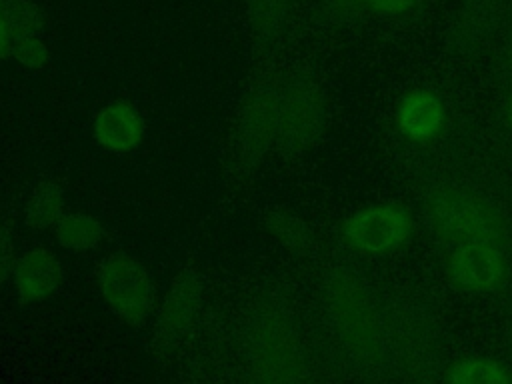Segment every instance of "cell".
<instances>
[{"mask_svg":"<svg viewBox=\"0 0 512 384\" xmlns=\"http://www.w3.org/2000/svg\"><path fill=\"white\" fill-rule=\"evenodd\" d=\"M92 134L104 150L126 154L142 144L146 134V122L134 104L126 100H116L96 112L92 122Z\"/></svg>","mask_w":512,"mask_h":384,"instance_id":"11","label":"cell"},{"mask_svg":"<svg viewBox=\"0 0 512 384\" xmlns=\"http://www.w3.org/2000/svg\"><path fill=\"white\" fill-rule=\"evenodd\" d=\"M266 228L272 234V238L292 254H308L314 244V236L306 222L286 210L270 212L266 216Z\"/></svg>","mask_w":512,"mask_h":384,"instance_id":"15","label":"cell"},{"mask_svg":"<svg viewBox=\"0 0 512 384\" xmlns=\"http://www.w3.org/2000/svg\"><path fill=\"white\" fill-rule=\"evenodd\" d=\"M106 308L124 324L140 326L156 308V284L148 268L126 252L106 256L96 270Z\"/></svg>","mask_w":512,"mask_h":384,"instance_id":"6","label":"cell"},{"mask_svg":"<svg viewBox=\"0 0 512 384\" xmlns=\"http://www.w3.org/2000/svg\"><path fill=\"white\" fill-rule=\"evenodd\" d=\"M426 214L442 238L458 242L460 246H496L506 236L502 214L490 202L466 190L448 186L432 190L426 196Z\"/></svg>","mask_w":512,"mask_h":384,"instance_id":"3","label":"cell"},{"mask_svg":"<svg viewBox=\"0 0 512 384\" xmlns=\"http://www.w3.org/2000/svg\"><path fill=\"white\" fill-rule=\"evenodd\" d=\"M450 280L470 292L496 290L506 278V260L492 244H464L446 262Z\"/></svg>","mask_w":512,"mask_h":384,"instance_id":"9","label":"cell"},{"mask_svg":"<svg viewBox=\"0 0 512 384\" xmlns=\"http://www.w3.org/2000/svg\"><path fill=\"white\" fill-rule=\"evenodd\" d=\"M508 122H510V128H512V100H510V106H508Z\"/></svg>","mask_w":512,"mask_h":384,"instance_id":"20","label":"cell"},{"mask_svg":"<svg viewBox=\"0 0 512 384\" xmlns=\"http://www.w3.org/2000/svg\"><path fill=\"white\" fill-rule=\"evenodd\" d=\"M510 384H512V378H510Z\"/></svg>","mask_w":512,"mask_h":384,"instance_id":"22","label":"cell"},{"mask_svg":"<svg viewBox=\"0 0 512 384\" xmlns=\"http://www.w3.org/2000/svg\"><path fill=\"white\" fill-rule=\"evenodd\" d=\"M412 232V218L400 204L358 210L342 224V240L364 254H382L402 246Z\"/></svg>","mask_w":512,"mask_h":384,"instance_id":"8","label":"cell"},{"mask_svg":"<svg viewBox=\"0 0 512 384\" xmlns=\"http://www.w3.org/2000/svg\"><path fill=\"white\" fill-rule=\"evenodd\" d=\"M378 14H402L410 10L418 0H364Z\"/></svg>","mask_w":512,"mask_h":384,"instance_id":"19","label":"cell"},{"mask_svg":"<svg viewBox=\"0 0 512 384\" xmlns=\"http://www.w3.org/2000/svg\"><path fill=\"white\" fill-rule=\"evenodd\" d=\"M450 384H510L508 372L490 358L470 356L452 364L448 372Z\"/></svg>","mask_w":512,"mask_h":384,"instance_id":"16","label":"cell"},{"mask_svg":"<svg viewBox=\"0 0 512 384\" xmlns=\"http://www.w3.org/2000/svg\"><path fill=\"white\" fill-rule=\"evenodd\" d=\"M54 236L58 246L68 252H90L100 246L104 238V228L98 218L86 212H66L54 226Z\"/></svg>","mask_w":512,"mask_h":384,"instance_id":"14","label":"cell"},{"mask_svg":"<svg viewBox=\"0 0 512 384\" xmlns=\"http://www.w3.org/2000/svg\"><path fill=\"white\" fill-rule=\"evenodd\" d=\"M278 80H258L244 94L228 148V172L234 180H246L262 164L276 140Z\"/></svg>","mask_w":512,"mask_h":384,"instance_id":"1","label":"cell"},{"mask_svg":"<svg viewBox=\"0 0 512 384\" xmlns=\"http://www.w3.org/2000/svg\"><path fill=\"white\" fill-rule=\"evenodd\" d=\"M508 60H510V66H512V38H510V48H508Z\"/></svg>","mask_w":512,"mask_h":384,"instance_id":"21","label":"cell"},{"mask_svg":"<svg viewBox=\"0 0 512 384\" xmlns=\"http://www.w3.org/2000/svg\"><path fill=\"white\" fill-rule=\"evenodd\" d=\"M326 302L346 348L362 360H376L382 348V332L362 282L346 272H334L326 284Z\"/></svg>","mask_w":512,"mask_h":384,"instance_id":"5","label":"cell"},{"mask_svg":"<svg viewBox=\"0 0 512 384\" xmlns=\"http://www.w3.org/2000/svg\"><path fill=\"white\" fill-rule=\"evenodd\" d=\"M64 214H66V196L60 182H56L54 178L38 180L24 202L22 220L26 228L34 232L54 230V226L60 222Z\"/></svg>","mask_w":512,"mask_h":384,"instance_id":"13","label":"cell"},{"mask_svg":"<svg viewBox=\"0 0 512 384\" xmlns=\"http://www.w3.org/2000/svg\"><path fill=\"white\" fill-rule=\"evenodd\" d=\"M64 280V266L54 250L36 246L16 258L12 284L22 304H32L56 294Z\"/></svg>","mask_w":512,"mask_h":384,"instance_id":"10","label":"cell"},{"mask_svg":"<svg viewBox=\"0 0 512 384\" xmlns=\"http://www.w3.org/2000/svg\"><path fill=\"white\" fill-rule=\"evenodd\" d=\"M10 58H14L24 68L36 70L48 62L50 52H48L46 42L40 38V34H28V36H20L14 42Z\"/></svg>","mask_w":512,"mask_h":384,"instance_id":"17","label":"cell"},{"mask_svg":"<svg viewBox=\"0 0 512 384\" xmlns=\"http://www.w3.org/2000/svg\"><path fill=\"white\" fill-rule=\"evenodd\" d=\"M446 122L444 104L430 90L408 92L396 110L398 130L412 142H428L436 138Z\"/></svg>","mask_w":512,"mask_h":384,"instance_id":"12","label":"cell"},{"mask_svg":"<svg viewBox=\"0 0 512 384\" xmlns=\"http://www.w3.org/2000/svg\"><path fill=\"white\" fill-rule=\"evenodd\" d=\"M16 258L18 254H16L14 230L10 224H0V290L6 286V282L12 280Z\"/></svg>","mask_w":512,"mask_h":384,"instance_id":"18","label":"cell"},{"mask_svg":"<svg viewBox=\"0 0 512 384\" xmlns=\"http://www.w3.org/2000/svg\"><path fill=\"white\" fill-rule=\"evenodd\" d=\"M248 358L262 384H304L306 350L294 324L276 310L260 312L248 332Z\"/></svg>","mask_w":512,"mask_h":384,"instance_id":"2","label":"cell"},{"mask_svg":"<svg viewBox=\"0 0 512 384\" xmlns=\"http://www.w3.org/2000/svg\"><path fill=\"white\" fill-rule=\"evenodd\" d=\"M202 278L196 270H180L156 308L150 352L156 360H168L192 330L202 306Z\"/></svg>","mask_w":512,"mask_h":384,"instance_id":"7","label":"cell"},{"mask_svg":"<svg viewBox=\"0 0 512 384\" xmlns=\"http://www.w3.org/2000/svg\"><path fill=\"white\" fill-rule=\"evenodd\" d=\"M328 104L322 88L304 76L278 80L274 148L286 156L310 150L324 134Z\"/></svg>","mask_w":512,"mask_h":384,"instance_id":"4","label":"cell"}]
</instances>
